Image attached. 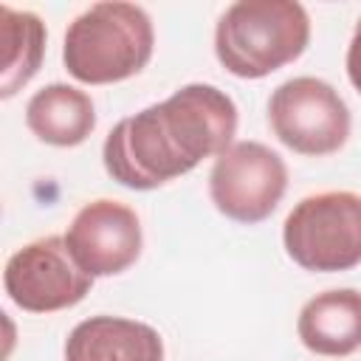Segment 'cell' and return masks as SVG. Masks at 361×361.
<instances>
[{"mask_svg": "<svg viewBox=\"0 0 361 361\" xmlns=\"http://www.w3.org/2000/svg\"><path fill=\"white\" fill-rule=\"evenodd\" d=\"M237 135V104L214 85L192 82L158 104L124 116L102 144L107 175L135 192L158 189L200 161L223 155Z\"/></svg>", "mask_w": 361, "mask_h": 361, "instance_id": "1", "label": "cell"}, {"mask_svg": "<svg viewBox=\"0 0 361 361\" xmlns=\"http://www.w3.org/2000/svg\"><path fill=\"white\" fill-rule=\"evenodd\" d=\"M155 51L149 14L124 0L87 6L68 23L62 65L82 85L124 82L147 68Z\"/></svg>", "mask_w": 361, "mask_h": 361, "instance_id": "2", "label": "cell"}, {"mask_svg": "<svg viewBox=\"0 0 361 361\" xmlns=\"http://www.w3.org/2000/svg\"><path fill=\"white\" fill-rule=\"evenodd\" d=\"M310 42V14L296 0H237L214 25V56L237 79H262L296 62Z\"/></svg>", "mask_w": 361, "mask_h": 361, "instance_id": "3", "label": "cell"}, {"mask_svg": "<svg viewBox=\"0 0 361 361\" xmlns=\"http://www.w3.org/2000/svg\"><path fill=\"white\" fill-rule=\"evenodd\" d=\"M285 254L310 274L361 265V195L327 189L302 197L282 223Z\"/></svg>", "mask_w": 361, "mask_h": 361, "instance_id": "4", "label": "cell"}, {"mask_svg": "<svg viewBox=\"0 0 361 361\" xmlns=\"http://www.w3.org/2000/svg\"><path fill=\"white\" fill-rule=\"evenodd\" d=\"M271 133L293 152L322 158L338 152L350 138V107L338 90L319 76H293L268 99Z\"/></svg>", "mask_w": 361, "mask_h": 361, "instance_id": "5", "label": "cell"}, {"mask_svg": "<svg viewBox=\"0 0 361 361\" xmlns=\"http://www.w3.org/2000/svg\"><path fill=\"white\" fill-rule=\"evenodd\" d=\"M288 192V166L262 141H234L214 158L209 197L214 209L243 226L268 220Z\"/></svg>", "mask_w": 361, "mask_h": 361, "instance_id": "6", "label": "cell"}, {"mask_svg": "<svg viewBox=\"0 0 361 361\" xmlns=\"http://www.w3.org/2000/svg\"><path fill=\"white\" fill-rule=\"evenodd\" d=\"M6 296L25 313H54L79 305L93 276L79 268L65 237H39L17 248L3 268Z\"/></svg>", "mask_w": 361, "mask_h": 361, "instance_id": "7", "label": "cell"}, {"mask_svg": "<svg viewBox=\"0 0 361 361\" xmlns=\"http://www.w3.org/2000/svg\"><path fill=\"white\" fill-rule=\"evenodd\" d=\"M65 243L79 268L96 279L124 274L135 265L144 248V231L135 209L121 200L99 197L73 214Z\"/></svg>", "mask_w": 361, "mask_h": 361, "instance_id": "8", "label": "cell"}, {"mask_svg": "<svg viewBox=\"0 0 361 361\" xmlns=\"http://www.w3.org/2000/svg\"><path fill=\"white\" fill-rule=\"evenodd\" d=\"M65 361H164V338L147 322L102 313L68 333Z\"/></svg>", "mask_w": 361, "mask_h": 361, "instance_id": "9", "label": "cell"}, {"mask_svg": "<svg viewBox=\"0 0 361 361\" xmlns=\"http://www.w3.org/2000/svg\"><path fill=\"white\" fill-rule=\"evenodd\" d=\"M296 336L305 350L327 358L361 350V290L330 288L310 296L299 310Z\"/></svg>", "mask_w": 361, "mask_h": 361, "instance_id": "10", "label": "cell"}, {"mask_svg": "<svg viewBox=\"0 0 361 361\" xmlns=\"http://www.w3.org/2000/svg\"><path fill=\"white\" fill-rule=\"evenodd\" d=\"M25 127L51 147H79L96 130L93 99L65 82L39 87L25 104Z\"/></svg>", "mask_w": 361, "mask_h": 361, "instance_id": "11", "label": "cell"}, {"mask_svg": "<svg viewBox=\"0 0 361 361\" xmlns=\"http://www.w3.org/2000/svg\"><path fill=\"white\" fill-rule=\"evenodd\" d=\"M45 23L34 11H17L11 6H0V99H11L23 90L39 71L45 56Z\"/></svg>", "mask_w": 361, "mask_h": 361, "instance_id": "12", "label": "cell"}, {"mask_svg": "<svg viewBox=\"0 0 361 361\" xmlns=\"http://www.w3.org/2000/svg\"><path fill=\"white\" fill-rule=\"evenodd\" d=\"M344 65H347V79H350V85L361 93V17H358L355 31H353V37H350Z\"/></svg>", "mask_w": 361, "mask_h": 361, "instance_id": "13", "label": "cell"}]
</instances>
